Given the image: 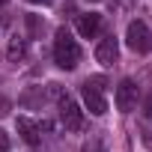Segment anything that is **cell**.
<instances>
[{"instance_id":"obj_8","label":"cell","mask_w":152,"mask_h":152,"mask_svg":"<svg viewBox=\"0 0 152 152\" xmlns=\"http://www.w3.org/2000/svg\"><path fill=\"white\" fill-rule=\"evenodd\" d=\"M18 134H21L30 146L39 143V125H36L33 119H27V116H18Z\"/></svg>"},{"instance_id":"obj_10","label":"cell","mask_w":152,"mask_h":152,"mask_svg":"<svg viewBox=\"0 0 152 152\" xmlns=\"http://www.w3.org/2000/svg\"><path fill=\"white\" fill-rule=\"evenodd\" d=\"M84 152H107V149H104V143H102L99 137H93V140L84 146Z\"/></svg>"},{"instance_id":"obj_6","label":"cell","mask_w":152,"mask_h":152,"mask_svg":"<svg viewBox=\"0 0 152 152\" xmlns=\"http://www.w3.org/2000/svg\"><path fill=\"white\" fill-rule=\"evenodd\" d=\"M102 30V15L99 12H87V15H78V33L84 39H96Z\"/></svg>"},{"instance_id":"obj_12","label":"cell","mask_w":152,"mask_h":152,"mask_svg":"<svg viewBox=\"0 0 152 152\" xmlns=\"http://www.w3.org/2000/svg\"><path fill=\"white\" fill-rule=\"evenodd\" d=\"M30 3H54V0H30Z\"/></svg>"},{"instance_id":"obj_15","label":"cell","mask_w":152,"mask_h":152,"mask_svg":"<svg viewBox=\"0 0 152 152\" xmlns=\"http://www.w3.org/2000/svg\"><path fill=\"white\" fill-rule=\"evenodd\" d=\"M93 3H99V0H93Z\"/></svg>"},{"instance_id":"obj_7","label":"cell","mask_w":152,"mask_h":152,"mask_svg":"<svg viewBox=\"0 0 152 152\" xmlns=\"http://www.w3.org/2000/svg\"><path fill=\"white\" fill-rule=\"evenodd\" d=\"M116 57H119V45H116V39H113V36H110V39H102L99 48H96V60H99L102 66H113Z\"/></svg>"},{"instance_id":"obj_5","label":"cell","mask_w":152,"mask_h":152,"mask_svg":"<svg viewBox=\"0 0 152 152\" xmlns=\"http://www.w3.org/2000/svg\"><path fill=\"white\" fill-rule=\"evenodd\" d=\"M134 104H137V84H134L131 78H125V81H119V87H116V107H119L122 113H131Z\"/></svg>"},{"instance_id":"obj_1","label":"cell","mask_w":152,"mask_h":152,"mask_svg":"<svg viewBox=\"0 0 152 152\" xmlns=\"http://www.w3.org/2000/svg\"><path fill=\"white\" fill-rule=\"evenodd\" d=\"M54 60L60 69H75L81 60V48L78 42L72 39L69 30H57V39H54Z\"/></svg>"},{"instance_id":"obj_2","label":"cell","mask_w":152,"mask_h":152,"mask_svg":"<svg viewBox=\"0 0 152 152\" xmlns=\"http://www.w3.org/2000/svg\"><path fill=\"white\" fill-rule=\"evenodd\" d=\"M102 78H93V81H87L84 84V90H81V96H84V104H87V110L93 113V116H104L107 113V102H104V96H102Z\"/></svg>"},{"instance_id":"obj_9","label":"cell","mask_w":152,"mask_h":152,"mask_svg":"<svg viewBox=\"0 0 152 152\" xmlns=\"http://www.w3.org/2000/svg\"><path fill=\"white\" fill-rule=\"evenodd\" d=\"M24 54H27V45H24V39H18V36H15V39L9 42V51H6V57H9V60H21Z\"/></svg>"},{"instance_id":"obj_14","label":"cell","mask_w":152,"mask_h":152,"mask_svg":"<svg viewBox=\"0 0 152 152\" xmlns=\"http://www.w3.org/2000/svg\"><path fill=\"white\" fill-rule=\"evenodd\" d=\"M3 3H6V0H0V6H3Z\"/></svg>"},{"instance_id":"obj_13","label":"cell","mask_w":152,"mask_h":152,"mask_svg":"<svg viewBox=\"0 0 152 152\" xmlns=\"http://www.w3.org/2000/svg\"><path fill=\"white\" fill-rule=\"evenodd\" d=\"M149 116H152V99H149Z\"/></svg>"},{"instance_id":"obj_4","label":"cell","mask_w":152,"mask_h":152,"mask_svg":"<svg viewBox=\"0 0 152 152\" xmlns=\"http://www.w3.org/2000/svg\"><path fill=\"white\" fill-rule=\"evenodd\" d=\"M60 119H63L66 131H78V128L84 125V113H81L78 102H72L69 96H66V99H60Z\"/></svg>"},{"instance_id":"obj_3","label":"cell","mask_w":152,"mask_h":152,"mask_svg":"<svg viewBox=\"0 0 152 152\" xmlns=\"http://www.w3.org/2000/svg\"><path fill=\"white\" fill-rule=\"evenodd\" d=\"M125 45H128L131 51H137V54H146V51L152 48L149 27H146L143 21H131V24H128V30H125Z\"/></svg>"},{"instance_id":"obj_11","label":"cell","mask_w":152,"mask_h":152,"mask_svg":"<svg viewBox=\"0 0 152 152\" xmlns=\"http://www.w3.org/2000/svg\"><path fill=\"white\" fill-rule=\"evenodd\" d=\"M9 146H12V143H9V134L0 128V152H9Z\"/></svg>"}]
</instances>
